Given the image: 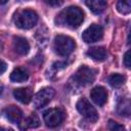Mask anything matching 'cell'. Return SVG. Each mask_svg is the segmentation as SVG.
<instances>
[{
    "mask_svg": "<svg viewBox=\"0 0 131 131\" xmlns=\"http://www.w3.org/2000/svg\"><path fill=\"white\" fill-rule=\"evenodd\" d=\"M84 20V12L77 6H69L63 9L57 16L56 23L60 26H67L72 29L80 27Z\"/></svg>",
    "mask_w": 131,
    "mask_h": 131,
    "instance_id": "6da1fadb",
    "label": "cell"
},
{
    "mask_svg": "<svg viewBox=\"0 0 131 131\" xmlns=\"http://www.w3.org/2000/svg\"><path fill=\"white\" fill-rule=\"evenodd\" d=\"M13 21L17 28L23 30H28L33 28L37 24L38 15L32 9H23L14 14Z\"/></svg>",
    "mask_w": 131,
    "mask_h": 131,
    "instance_id": "7a4b0ae2",
    "label": "cell"
},
{
    "mask_svg": "<svg viewBox=\"0 0 131 131\" xmlns=\"http://www.w3.org/2000/svg\"><path fill=\"white\" fill-rule=\"evenodd\" d=\"M53 47H54L55 52L58 55L67 56L74 51L76 47V43H75V40L69 36L57 35L54 39Z\"/></svg>",
    "mask_w": 131,
    "mask_h": 131,
    "instance_id": "3957f363",
    "label": "cell"
},
{
    "mask_svg": "<svg viewBox=\"0 0 131 131\" xmlns=\"http://www.w3.org/2000/svg\"><path fill=\"white\" fill-rule=\"evenodd\" d=\"M95 79V71L86 66L80 67L74 75V81L80 86H86L91 84Z\"/></svg>",
    "mask_w": 131,
    "mask_h": 131,
    "instance_id": "277c9868",
    "label": "cell"
},
{
    "mask_svg": "<svg viewBox=\"0 0 131 131\" xmlns=\"http://www.w3.org/2000/svg\"><path fill=\"white\" fill-rule=\"evenodd\" d=\"M77 111L88 121L90 122H96L98 120V114L95 110V107L86 99V98H81L78 100L76 104Z\"/></svg>",
    "mask_w": 131,
    "mask_h": 131,
    "instance_id": "5b68a950",
    "label": "cell"
},
{
    "mask_svg": "<svg viewBox=\"0 0 131 131\" xmlns=\"http://www.w3.org/2000/svg\"><path fill=\"white\" fill-rule=\"evenodd\" d=\"M63 112L60 108H49L43 114L44 122L50 128L59 126L63 121Z\"/></svg>",
    "mask_w": 131,
    "mask_h": 131,
    "instance_id": "8992f818",
    "label": "cell"
},
{
    "mask_svg": "<svg viewBox=\"0 0 131 131\" xmlns=\"http://www.w3.org/2000/svg\"><path fill=\"white\" fill-rule=\"evenodd\" d=\"M54 93L55 92H54V89L53 88H50V87L42 88L40 91L37 92V94L33 98L34 106L36 108H41V107L45 106L53 98Z\"/></svg>",
    "mask_w": 131,
    "mask_h": 131,
    "instance_id": "52a82bcc",
    "label": "cell"
},
{
    "mask_svg": "<svg viewBox=\"0 0 131 131\" xmlns=\"http://www.w3.org/2000/svg\"><path fill=\"white\" fill-rule=\"evenodd\" d=\"M103 37V29L101 26L93 24L89 26L82 34V39L86 43H94Z\"/></svg>",
    "mask_w": 131,
    "mask_h": 131,
    "instance_id": "ba28073f",
    "label": "cell"
},
{
    "mask_svg": "<svg viewBox=\"0 0 131 131\" xmlns=\"http://www.w3.org/2000/svg\"><path fill=\"white\" fill-rule=\"evenodd\" d=\"M90 97L97 105L102 106L107 100V92L104 87L96 86L90 91Z\"/></svg>",
    "mask_w": 131,
    "mask_h": 131,
    "instance_id": "9c48e42d",
    "label": "cell"
},
{
    "mask_svg": "<svg viewBox=\"0 0 131 131\" xmlns=\"http://www.w3.org/2000/svg\"><path fill=\"white\" fill-rule=\"evenodd\" d=\"M13 96L21 103H29L33 99V92L29 87L16 88L13 90Z\"/></svg>",
    "mask_w": 131,
    "mask_h": 131,
    "instance_id": "30bf717a",
    "label": "cell"
},
{
    "mask_svg": "<svg viewBox=\"0 0 131 131\" xmlns=\"http://www.w3.org/2000/svg\"><path fill=\"white\" fill-rule=\"evenodd\" d=\"M3 114L5 116V118L7 120H9L10 122L12 123H17L20 121L21 119V116H23V113L21 111L15 106V105H9V106H6L4 110H3Z\"/></svg>",
    "mask_w": 131,
    "mask_h": 131,
    "instance_id": "8fae6325",
    "label": "cell"
},
{
    "mask_svg": "<svg viewBox=\"0 0 131 131\" xmlns=\"http://www.w3.org/2000/svg\"><path fill=\"white\" fill-rule=\"evenodd\" d=\"M13 48L16 53L19 55H26L30 50V44L28 40L24 37H14L13 38Z\"/></svg>",
    "mask_w": 131,
    "mask_h": 131,
    "instance_id": "7c38bea8",
    "label": "cell"
},
{
    "mask_svg": "<svg viewBox=\"0 0 131 131\" xmlns=\"http://www.w3.org/2000/svg\"><path fill=\"white\" fill-rule=\"evenodd\" d=\"M117 113L125 118L131 117V99L121 98L117 103Z\"/></svg>",
    "mask_w": 131,
    "mask_h": 131,
    "instance_id": "4fadbf2b",
    "label": "cell"
},
{
    "mask_svg": "<svg viewBox=\"0 0 131 131\" xmlns=\"http://www.w3.org/2000/svg\"><path fill=\"white\" fill-rule=\"evenodd\" d=\"M87 55L90 56L95 61H103L106 59L107 52H106V49L104 47L97 46V47L89 48V50L87 51Z\"/></svg>",
    "mask_w": 131,
    "mask_h": 131,
    "instance_id": "5bb4252c",
    "label": "cell"
},
{
    "mask_svg": "<svg viewBox=\"0 0 131 131\" xmlns=\"http://www.w3.org/2000/svg\"><path fill=\"white\" fill-rule=\"evenodd\" d=\"M85 4L95 14L101 13L106 8V5H107L104 0H87Z\"/></svg>",
    "mask_w": 131,
    "mask_h": 131,
    "instance_id": "9a60e30c",
    "label": "cell"
},
{
    "mask_svg": "<svg viewBox=\"0 0 131 131\" xmlns=\"http://www.w3.org/2000/svg\"><path fill=\"white\" fill-rule=\"evenodd\" d=\"M28 78H29V74L23 68H16L10 74V80L12 82H16V83L25 82L28 80Z\"/></svg>",
    "mask_w": 131,
    "mask_h": 131,
    "instance_id": "2e32d148",
    "label": "cell"
},
{
    "mask_svg": "<svg viewBox=\"0 0 131 131\" xmlns=\"http://www.w3.org/2000/svg\"><path fill=\"white\" fill-rule=\"evenodd\" d=\"M126 81L125 76L121 75V74H113L108 77V83L112 87L118 88L120 86H122Z\"/></svg>",
    "mask_w": 131,
    "mask_h": 131,
    "instance_id": "e0dca14e",
    "label": "cell"
},
{
    "mask_svg": "<svg viewBox=\"0 0 131 131\" xmlns=\"http://www.w3.org/2000/svg\"><path fill=\"white\" fill-rule=\"evenodd\" d=\"M117 10L122 14H128L131 12V0H120L117 2Z\"/></svg>",
    "mask_w": 131,
    "mask_h": 131,
    "instance_id": "ac0fdd59",
    "label": "cell"
},
{
    "mask_svg": "<svg viewBox=\"0 0 131 131\" xmlns=\"http://www.w3.org/2000/svg\"><path fill=\"white\" fill-rule=\"evenodd\" d=\"M24 126H25V129L26 128H37L40 126V120L35 114H32L24 121Z\"/></svg>",
    "mask_w": 131,
    "mask_h": 131,
    "instance_id": "d6986e66",
    "label": "cell"
},
{
    "mask_svg": "<svg viewBox=\"0 0 131 131\" xmlns=\"http://www.w3.org/2000/svg\"><path fill=\"white\" fill-rule=\"evenodd\" d=\"M107 128L110 129V131H127L126 128L123 125H121V124H119V123H117L116 121H113V120L108 121Z\"/></svg>",
    "mask_w": 131,
    "mask_h": 131,
    "instance_id": "ffe728a7",
    "label": "cell"
},
{
    "mask_svg": "<svg viewBox=\"0 0 131 131\" xmlns=\"http://www.w3.org/2000/svg\"><path fill=\"white\" fill-rule=\"evenodd\" d=\"M123 61H124V66L131 70V49L128 50L125 54H124V58H123Z\"/></svg>",
    "mask_w": 131,
    "mask_h": 131,
    "instance_id": "44dd1931",
    "label": "cell"
},
{
    "mask_svg": "<svg viewBox=\"0 0 131 131\" xmlns=\"http://www.w3.org/2000/svg\"><path fill=\"white\" fill-rule=\"evenodd\" d=\"M46 3L49 4V5H52V6H59V5L62 4V1H57V0H55V1H46Z\"/></svg>",
    "mask_w": 131,
    "mask_h": 131,
    "instance_id": "7402d4cb",
    "label": "cell"
},
{
    "mask_svg": "<svg viewBox=\"0 0 131 131\" xmlns=\"http://www.w3.org/2000/svg\"><path fill=\"white\" fill-rule=\"evenodd\" d=\"M5 69H6V63L2 60V61H1V71H0V73L3 74V73L5 72Z\"/></svg>",
    "mask_w": 131,
    "mask_h": 131,
    "instance_id": "603a6c76",
    "label": "cell"
},
{
    "mask_svg": "<svg viewBox=\"0 0 131 131\" xmlns=\"http://www.w3.org/2000/svg\"><path fill=\"white\" fill-rule=\"evenodd\" d=\"M128 41H129V43H131V30H130V33H129V37H128Z\"/></svg>",
    "mask_w": 131,
    "mask_h": 131,
    "instance_id": "cb8c5ba5",
    "label": "cell"
},
{
    "mask_svg": "<svg viewBox=\"0 0 131 131\" xmlns=\"http://www.w3.org/2000/svg\"><path fill=\"white\" fill-rule=\"evenodd\" d=\"M2 131H13V130L10 128H6V129H2Z\"/></svg>",
    "mask_w": 131,
    "mask_h": 131,
    "instance_id": "d4e9b609",
    "label": "cell"
},
{
    "mask_svg": "<svg viewBox=\"0 0 131 131\" xmlns=\"http://www.w3.org/2000/svg\"><path fill=\"white\" fill-rule=\"evenodd\" d=\"M68 131H75V130H68Z\"/></svg>",
    "mask_w": 131,
    "mask_h": 131,
    "instance_id": "484cf974",
    "label": "cell"
}]
</instances>
